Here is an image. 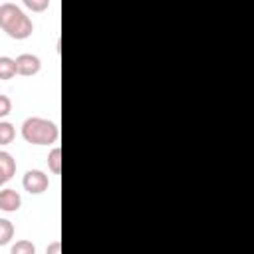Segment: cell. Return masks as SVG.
Returning a JSON list of instances; mask_svg holds the SVG:
<instances>
[{
    "mask_svg": "<svg viewBox=\"0 0 254 254\" xmlns=\"http://www.w3.org/2000/svg\"><path fill=\"white\" fill-rule=\"evenodd\" d=\"M46 254H62V242L60 240H54L46 246Z\"/></svg>",
    "mask_w": 254,
    "mask_h": 254,
    "instance_id": "14",
    "label": "cell"
},
{
    "mask_svg": "<svg viewBox=\"0 0 254 254\" xmlns=\"http://www.w3.org/2000/svg\"><path fill=\"white\" fill-rule=\"evenodd\" d=\"M22 137L30 145H52L60 137V129L54 121L44 119V117H28L24 119L22 127Z\"/></svg>",
    "mask_w": 254,
    "mask_h": 254,
    "instance_id": "2",
    "label": "cell"
},
{
    "mask_svg": "<svg viewBox=\"0 0 254 254\" xmlns=\"http://www.w3.org/2000/svg\"><path fill=\"white\" fill-rule=\"evenodd\" d=\"M24 6L34 10V12H42L50 6V0H24Z\"/></svg>",
    "mask_w": 254,
    "mask_h": 254,
    "instance_id": "12",
    "label": "cell"
},
{
    "mask_svg": "<svg viewBox=\"0 0 254 254\" xmlns=\"http://www.w3.org/2000/svg\"><path fill=\"white\" fill-rule=\"evenodd\" d=\"M14 238V224L8 218H0V246L8 244Z\"/></svg>",
    "mask_w": 254,
    "mask_h": 254,
    "instance_id": "11",
    "label": "cell"
},
{
    "mask_svg": "<svg viewBox=\"0 0 254 254\" xmlns=\"http://www.w3.org/2000/svg\"><path fill=\"white\" fill-rule=\"evenodd\" d=\"M16 137V129L10 121H0V147L2 145H10Z\"/></svg>",
    "mask_w": 254,
    "mask_h": 254,
    "instance_id": "9",
    "label": "cell"
},
{
    "mask_svg": "<svg viewBox=\"0 0 254 254\" xmlns=\"http://www.w3.org/2000/svg\"><path fill=\"white\" fill-rule=\"evenodd\" d=\"M14 62H16V73L24 77L36 75L42 69V60L36 54H20Z\"/></svg>",
    "mask_w": 254,
    "mask_h": 254,
    "instance_id": "4",
    "label": "cell"
},
{
    "mask_svg": "<svg viewBox=\"0 0 254 254\" xmlns=\"http://www.w3.org/2000/svg\"><path fill=\"white\" fill-rule=\"evenodd\" d=\"M16 75V62L10 56H0V79H12Z\"/></svg>",
    "mask_w": 254,
    "mask_h": 254,
    "instance_id": "7",
    "label": "cell"
},
{
    "mask_svg": "<svg viewBox=\"0 0 254 254\" xmlns=\"http://www.w3.org/2000/svg\"><path fill=\"white\" fill-rule=\"evenodd\" d=\"M16 173V159L8 153L0 149V187L6 185Z\"/></svg>",
    "mask_w": 254,
    "mask_h": 254,
    "instance_id": "6",
    "label": "cell"
},
{
    "mask_svg": "<svg viewBox=\"0 0 254 254\" xmlns=\"http://www.w3.org/2000/svg\"><path fill=\"white\" fill-rule=\"evenodd\" d=\"M22 206V196L16 189H2L0 190V210L16 212Z\"/></svg>",
    "mask_w": 254,
    "mask_h": 254,
    "instance_id": "5",
    "label": "cell"
},
{
    "mask_svg": "<svg viewBox=\"0 0 254 254\" xmlns=\"http://www.w3.org/2000/svg\"><path fill=\"white\" fill-rule=\"evenodd\" d=\"M10 254H36V246H34L32 240L22 238V240H16V242L12 244Z\"/></svg>",
    "mask_w": 254,
    "mask_h": 254,
    "instance_id": "10",
    "label": "cell"
},
{
    "mask_svg": "<svg viewBox=\"0 0 254 254\" xmlns=\"http://www.w3.org/2000/svg\"><path fill=\"white\" fill-rule=\"evenodd\" d=\"M12 111V99L6 93H0V119Z\"/></svg>",
    "mask_w": 254,
    "mask_h": 254,
    "instance_id": "13",
    "label": "cell"
},
{
    "mask_svg": "<svg viewBox=\"0 0 254 254\" xmlns=\"http://www.w3.org/2000/svg\"><path fill=\"white\" fill-rule=\"evenodd\" d=\"M48 169L54 175H60V171H62V149L60 147H54L48 153Z\"/></svg>",
    "mask_w": 254,
    "mask_h": 254,
    "instance_id": "8",
    "label": "cell"
},
{
    "mask_svg": "<svg viewBox=\"0 0 254 254\" xmlns=\"http://www.w3.org/2000/svg\"><path fill=\"white\" fill-rule=\"evenodd\" d=\"M0 28L14 40H26L34 32L32 18L14 2L0 4Z\"/></svg>",
    "mask_w": 254,
    "mask_h": 254,
    "instance_id": "1",
    "label": "cell"
},
{
    "mask_svg": "<svg viewBox=\"0 0 254 254\" xmlns=\"http://www.w3.org/2000/svg\"><path fill=\"white\" fill-rule=\"evenodd\" d=\"M22 187H24L30 194H42V192L48 190L50 179H48V175H46L44 171H40V169H30V171H26L24 177H22Z\"/></svg>",
    "mask_w": 254,
    "mask_h": 254,
    "instance_id": "3",
    "label": "cell"
}]
</instances>
